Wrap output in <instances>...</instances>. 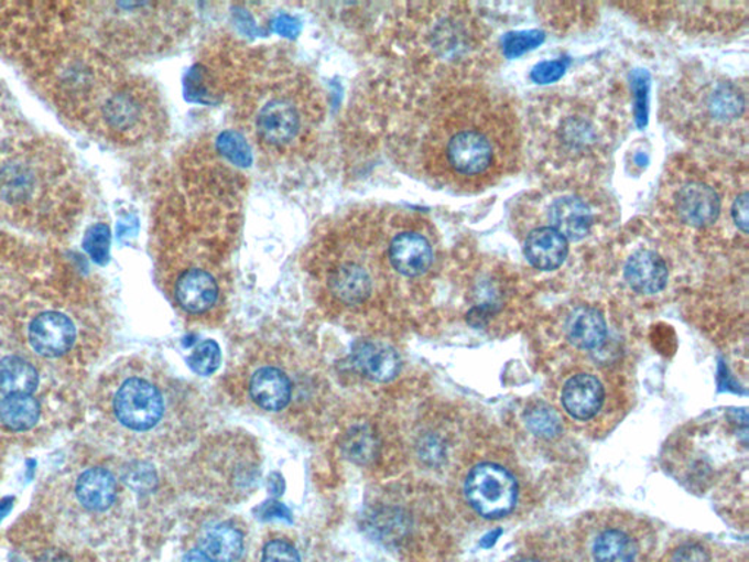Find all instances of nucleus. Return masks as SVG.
I'll return each mask as SVG.
<instances>
[{"instance_id":"obj_1","label":"nucleus","mask_w":749,"mask_h":562,"mask_svg":"<svg viewBox=\"0 0 749 562\" xmlns=\"http://www.w3.org/2000/svg\"><path fill=\"white\" fill-rule=\"evenodd\" d=\"M521 129L502 94L460 88L436 106L422 144L427 175L462 194H477L520 162Z\"/></svg>"},{"instance_id":"obj_2","label":"nucleus","mask_w":749,"mask_h":562,"mask_svg":"<svg viewBox=\"0 0 749 562\" xmlns=\"http://www.w3.org/2000/svg\"><path fill=\"white\" fill-rule=\"evenodd\" d=\"M88 190L73 151L22 127L0 141V229L59 244L86 216Z\"/></svg>"},{"instance_id":"obj_3","label":"nucleus","mask_w":749,"mask_h":562,"mask_svg":"<svg viewBox=\"0 0 749 562\" xmlns=\"http://www.w3.org/2000/svg\"><path fill=\"white\" fill-rule=\"evenodd\" d=\"M323 93L296 68L271 69L258 77L240 101V122L249 140L269 158H301L324 122Z\"/></svg>"},{"instance_id":"obj_4","label":"nucleus","mask_w":749,"mask_h":562,"mask_svg":"<svg viewBox=\"0 0 749 562\" xmlns=\"http://www.w3.org/2000/svg\"><path fill=\"white\" fill-rule=\"evenodd\" d=\"M75 30L116 61L160 55L184 39L192 12L176 2L73 3Z\"/></svg>"},{"instance_id":"obj_5","label":"nucleus","mask_w":749,"mask_h":562,"mask_svg":"<svg viewBox=\"0 0 749 562\" xmlns=\"http://www.w3.org/2000/svg\"><path fill=\"white\" fill-rule=\"evenodd\" d=\"M21 68L34 90L79 128L123 66L73 30L35 53Z\"/></svg>"},{"instance_id":"obj_6","label":"nucleus","mask_w":749,"mask_h":562,"mask_svg":"<svg viewBox=\"0 0 749 562\" xmlns=\"http://www.w3.org/2000/svg\"><path fill=\"white\" fill-rule=\"evenodd\" d=\"M106 410L123 434L144 445L171 444L189 435L194 422L189 392L144 364L124 365L111 378Z\"/></svg>"},{"instance_id":"obj_7","label":"nucleus","mask_w":749,"mask_h":562,"mask_svg":"<svg viewBox=\"0 0 749 562\" xmlns=\"http://www.w3.org/2000/svg\"><path fill=\"white\" fill-rule=\"evenodd\" d=\"M533 141L539 158L560 176H584L606 159L614 131L608 111L582 97L538 107Z\"/></svg>"},{"instance_id":"obj_8","label":"nucleus","mask_w":749,"mask_h":562,"mask_svg":"<svg viewBox=\"0 0 749 562\" xmlns=\"http://www.w3.org/2000/svg\"><path fill=\"white\" fill-rule=\"evenodd\" d=\"M166 127V107L158 87L122 68L79 128L107 144L133 149L158 140Z\"/></svg>"},{"instance_id":"obj_9","label":"nucleus","mask_w":749,"mask_h":562,"mask_svg":"<svg viewBox=\"0 0 749 562\" xmlns=\"http://www.w3.org/2000/svg\"><path fill=\"white\" fill-rule=\"evenodd\" d=\"M169 262H172V292L175 302L185 314L205 316L211 314L221 301V281L216 262L205 245L198 240L182 239L177 242Z\"/></svg>"},{"instance_id":"obj_10","label":"nucleus","mask_w":749,"mask_h":562,"mask_svg":"<svg viewBox=\"0 0 749 562\" xmlns=\"http://www.w3.org/2000/svg\"><path fill=\"white\" fill-rule=\"evenodd\" d=\"M211 445V448L204 450L200 457L205 461L204 468H207L205 473L211 476V480L207 482L208 486L214 482L211 486L214 494L218 493L222 497L229 495V498L239 497L256 488L260 465L252 445L242 441L240 444L235 443L234 440Z\"/></svg>"},{"instance_id":"obj_11","label":"nucleus","mask_w":749,"mask_h":562,"mask_svg":"<svg viewBox=\"0 0 749 562\" xmlns=\"http://www.w3.org/2000/svg\"><path fill=\"white\" fill-rule=\"evenodd\" d=\"M465 494L477 515L499 519L514 510L519 489L515 477L507 468L484 463L468 473Z\"/></svg>"},{"instance_id":"obj_12","label":"nucleus","mask_w":749,"mask_h":562,"mask_svg":"<svg viewBox=\"0 0 749 562\" xmlns=\"http://www.w3.org/2000/svg\"><path fill=\"white\" fill-rule=\"evenodd\" d=\"M693 105L695 120L704 127L726 129L746 122L747 94L737 83L704 79L695 90Z\"/></svg>"},{"instance_id":"obj_13","label":"nucleus","mask_w":749,"mask_h":562,"mask_svg":"<svg viewBox=\"0 0 749 562\" xmlns=\"http://www.w3.org/2000/svg\"><path fill=\"white\" fill-rule=\"evenodd\" d=\"M671 204L680 221L695 229L712 226L721 209L719 192L697 176L680 182L672 192Z\"/></svg>"},{"instance_id":"obj_14","label":"nucleus","mask_w":749,"mask_h":562,"mask_svg":"<svg viewBox=\"0 0 749 562\" xmlns=\"http://www.w3.org/2000/svg\"><path fill=\"white\" fill-rule=\"evenodd\" d=\"M31 349L44 358H61L78 341L75 320L64 311L44 312L29 321L25 328Z\"/></svg>"},{"instance_id":"obj_15","label":"nucleus","mask_w":749,"mask_h":562,"mask_svg":"<svg viewBox=\"0 0 749 562\" xmlns=\"http://www.w3.org/2000/svg\"><path fill=\"white\" fill-rule=\"evenodd\" d=\"M551 227L560 231L568 242H579L591 234L595 214L586 199L574 194L556 196L547 208Z\"/></svg>"},{"instance_id":"obj_16","label":"nucleus","mask_w":749,"mask_h":562,"mask_svg":"<svg viewBox=\"0 0 749 562\" xmlns=\"http://www.w3.org/2000/svg\"><path fill=\"white\" fill-rule=\"evenodd\" d=\"M623 278L634 292L652 296L667 285V262L653 249H636L623 267Z\"/></svg>"},{"instance_id":"obj_17","label":"nucleus","mask_w":749,"mask_h":562,"mask_svg":"<svg viewBox=\"0 0 749 562\" xmlns=\"http://www.w3.org/2000/svg\"><path fill=\"white\" fill-rule=\"evenodd\" d=\"M605 401L604 386L591 374L574 375L562 388V406L571 418L588 421L600 412Z\"/></svg>"},{"instance_id":"obj_18","label":"nucleus","mask_w":749,"mask_h":562,"mask_svg":"<svg viewBox=\"0 0 749 562\" xmlns=\"http://www.w3.org/2000/svg\"><path fill=\"white\" fill-rule=\"evenodd\" d=\"M569 242L551 226L534 227L524 240V257L536 270L554 271L568 257Z\"/></svg>"},{"instance_id":"obj_19","label":"nucleus","mask_w":749,"mask_h":562,"mask_svg":"<svg viewBox=\"0 0 749 562\" xmlns=\"http://www.w3.org/2000/svg\"><path fill=\"white\" fill-rule=\"evenodd\" d=\"M75 495L84 510L105 512L118 498V480L105 467L87 468L75 484Z\"/></svg>"},{"instance_id":"obj_20","label":"nucleus","mask_w":749,"mask_h":562,"mask_svg":"<svg viewBox=\"0 0 749 562\" xmlns=\"http://www.w3.org/2000/svg\"><path fill=\"white\" fill-rule=\"evenodd\" d=\"M354 365L365 377L378 382H388L399 375L401 359L386 343L363 341L355 346Z\"/></svg>"},{"instance_id":"obj_21","label":"nucleus","mask_w":749,"mask_h":562,"mask_svg":"<svg viewBox=\"0 0 749 562\" xmlns=\"http://www.w3.org/2000/svg\"><path fill=\"white\" fill-rule=\"evenodd\" d=\"M198 548L217 562H238L245 552V534L231 521H217L203 529Z\"/></svg>"},{"instance_id":"obj_22","label":"nucleus","mask_w":749,"mask_h":562,"mask_svg":"<svg viewBox=\"0 0 749 562\" xmlns=\"http://www.w3.org/2000/svg\"><path fill=\"white\" fill-rule=\"evenodd\" d=\"M569 342L582 350H599L608 341V325L596 307L578 306L566 321Z\"/></svg>"},{"instance_id":"obj_23","label":"nucleus","mask_w":749,"mask_h":562,"mask_svg":"<svg viewBox=\"0 0 749 562\" xmlns=\"http://www.w3.org/2000/svg\"><path fill=\"white\" fill-rule=\"evenodd\" d=\"M249 391L252 400L269 412H280L292 399V383L287 375L274 367L258 369L252 375Z\"/></svg>"},{"instance_id":"obj_24","label":"nucleus","mask_w":749,"mask_h":562,"mask_svg":"<svg viewBox=\"0 0 749 562\" xmlns=\"http://www.w3.org/2000/svg\"><path fill=\"white\" fill-rule=\"evenodd\" d=\"M639 555V542L623 529L601 530L591 542L593 562H637Z\"/></svg>"},{"instance_id":"obj_25","label":"nucleus","mask_w":749,"mask_h":562,"mask_svg":"<svg viewBox=\"0 0 749 562\" xmlns=\"http://www.w3.org/2000/svg\"><path fill=\"white\" fill-rule=\"evenodd\" d=\"M39 386L37 369L18 356H7L0 360V392L4 396H33Z\"/></svg>"},{"instance_id":"obj_26","label":"nucleus","mask_w":749,"mask_h":562,"mask_svg":"<svg viewBox=\"0 0 749 562\" xmlns=\"http://www.w3.org/2000/svg\"><path fill=\"white\" fill-rule=\"evenodd\" d=\"M39 401L30 395L7 396L0 401V422L9 431H29L37 425Z\"/></svg>"},{"instance_id":"obj_27","label":"nucleus","mask_w":749,"mask_h":562,"mask_svg":"<svg viewBox=\"0 0 749 562\" xmlns=\"http://www.w3.org/2000/svg\"><path fill=\"white\" fill-rule=\"evenodd\" d=\"M525 425L541 439H555L562 431V423L554 409L545 404L534 406L525 413Z\"/></svg>"},{"instance_id":"obj_28","label":"nucleus","mask_w":749,"mask_h":562,"mask_svg":"<svg viewBox=\"0 0 749 562\" xmlns=\"http://www.w3.org/2000/svg\"><path fill=\"white\" fill-rule=\"evenodd\" d=\"M220 363V347L213 341L200 343L187 358V365H189L192 371L200 375V377H208V375L216 372Z\"/></svg>"},{"instance_id":"obj_29","label":"nucleus","mask_w":749,"mask_h":562,"mask_svg":"<svg viewBox=\"0 0 749 562\" xmlns=\"http://www.w3.org/2000/svg\"><path fill=\"white\" fill-rule=\"evenodd\" d=\"M260 562H303L301 551L287 538H270L262 545Z\"/></svg>"},{"instance_id":"obj_30","label":"nucleus","mask_w":749,"mask_h":562,"mask_svg":"<svg viewBox=\"0 0 749 562\" xmlns=\"http://www.w3.org/2000/svg\"><path fill=\"white\" fill-rule=\"evenodd\" d=\"M545 35L539 31H523V33H511L503 37V53L507 57H519L523 53L532 51L543 42Z\"/></svg>"},{"instance_id":"obj_31","label":"nucleus","mask_w":749,"mask_h":562,"mask_svg":"<svg viewBox=\"0 0 749 562\" xmlns=\"http://www.w3.org/2000/svg\"><path fill=\"white\" fill-rule=\"evenodd\" d=\"M666 562H715V555L702 542H684L669 552Z\"/></svg>"},{"instance_id":"obj_32","label":"nucleus","mask_w":749,"mask_h":562,"mask_svg":"<svg viewBox=\"0 0 749 562\" xmlns=\"http://www.w3.org/2000/svg\"><path fill=\"white\" fill-rule=\"evenodd\" d=\"M566 66H568V62L565 60L542 62L532 71L533 82L538 84L558 82L564 75Z\"/></svg>"},{"instance_id":"obj_33","label":"nucleus","mask_w":749,"mask_h":562,"mask_svg":"<svg viewBox=\"0 0 749 562\" xmlns=\"http://www.w3.org/2000/svg\"><path fill=\"white\" fill-rule=\"evenodd\" d=\"M730 214H732V220L737 225L738 229L742 231L743 235L748 231V194L738 195L737 199L730 208Z\"/></svg>"},{"instance_id":"obj_34","label":"nucleus","mask_w":749,"mask_h":562,"mask_svg":"<svg viewBox=\"0 0 749 562\" xmlns=\"http://www.w3.org/2000/svg\"><path fill=\"white\" fill-rule=\"evenodd\" d=\"M258 516L261 517V519L269 520V519H283V520H292V512L289 511L287 507H284L283 504L275 501V499H270V501H267L262 504L260 508H258Z\"/></svg>"},{"instance_id":"obj_35","label":"nucleus","mask_w":749,"mask_h":562,"mask_svg":"<svg viewBox=\"0 0 749 562\" xmlns=\"http://www.w3.org/2000/svg\"><path fill=\"white\" fill-rule=\"evenodd\" d=\"M127 482L133 489H150L153 488L155 477L153 472L146 468L138 467L135 471L129 472Z\"/></svg>"},{"instance_id":"obj_36","label":"nucleus","mask_w":749,"mask_h":562,"mask_svg":"<svg viewBox=\"0 0 749 562\" xmlns=\"http://www.w3.org/2000/svg\"><path fill=\"white\" fill-rule=\"evenodd\" d=\"M351 444H359V448L350 453L351 458L355 461H362V458H368L371 456V450L373 447L371 436L367 435V432H358V435L351 436Z\"/></svg>"},{"instance_id":"obj_37","label":"nucleus","mask_w":749,"mask_h":562,"mask_svg":"<svg viewBox=\"0 0 749 562\" xmlns=\"http://www.w3.org/2000/svg\"><path fill=\"white\" fill-rule=\"evenodd\" d=\"M182 562H217L216 560H213L211 556L205 554L204 551H200L198 547L194 548V550L187 551L184 560Z\"/></svg>"},{"instance_id":"obj_38","label":"nucleus","mask_w":749,"mask_h":562,"mask_svg":"<svg viewBox=\"0 0 749 562\" xmlns=\"http://www.w3.org/2000/svg\"><path fill=\"white\" fill-rule=\"evenodd\" d=\"M269 490L271 494L281 495L284 490L283 477H280L279 475L271 476L269 479Z\"/></svg>"},{"instance_id":"obj_39","label":"nucleus","mask_w":749,"mask_h":562,"mask_svg":"<svg viewBox=\"0 0 749 562\" xmlns=\"http://www.w3.org/2000/svg\"><path fill=\"white\" fill-rule=\"evenodd\" d=\"M13 507V498L12 497H7L3 498L2 501H0V521L4 519L11 512Z\"/></svg>"},{"instance_id":"obj_40","label":"nucleus","mask_w":749,"mask_h":562,"mask_svg":"<svg viewBox=\"0 0 749 562\" xmlns=\"http://www.w3.org/2000/svg\"><path fill=\"white\" fill-rule=\"evenodd\" d=\"M517 562H539V561L538 560H520V561H517Z\"/></svg>"},{"instance_id":"obj_41","label":"nucleus","mask_w":749,"mask_h":562,"mask_svg":"<svg viewBox=\"0 0 749 562\" xmlns=\"http://www.w3.org/2000/svg\"><path fill=\"white\" fill-rule=\"evenodd\" d=\"M0 91H2V88H0Z\"/></svg>"}]
</instances>
